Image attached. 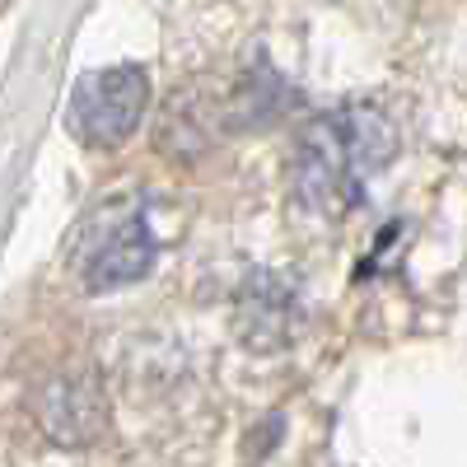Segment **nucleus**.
Returning a JSON list of instances; mask_svg holds the SVG:
<instances>
[{"label":"nucleus","instance_id":"f03ea898","mask_svg":"<svg viewBox=\"0 0 467 467\" xmlns=\"http://www.w3.org/2000/svg\"><path fill=\"white\" fill-rule=\"evenodd\" d=\"M145 103H150V75L140 66H108L75 85L66 122L85 145H122L140 127Z\"/></svg>","mask_w":467,"mask_h":467},{"label":"nucleus","instance_id":"7ed1b4c3","mask_svg":"<svg viewBox=\"0 0 467 467\" xmlns=\"http://www.w3.org/2000/svg\"><path fill=\"white\" fill-rule=\"evenodd\" d=\"M150 266H154L150 224L140 215H122V220H112L94 239V248L85 253V285L89 290H117V285L140 281Z\"/></svg>","mask_w":467,"mask_h":467},{"label":"nucleus","instance_id":"20e7f679","mask_svg":"<svg viewBox=\"0 0 467 467\" xmlns=\"http://www.w3.org/2000/svg\"><path fill=\"white\" fill-rule=\"evenodd\" d=\"M37 420L57 444H89L103 431V398L94 379L85 374H66L52 379L43 393H37Z\"/></svg>","mask_w":467,"mask_h":467},{"label":"nucleus","instance_id":"f257e3e1","mask_svg":"<svg viewBox=\"0 0 467 467\" xmlns=\"http://www.w3.org/2000/svg\"><path fill=\"white\" fill-rule=\"evenodd\" d=\"M393 150H398V131L379 108L350 103L318 117L295 150L299 202L323 215L356 206L365 197L369 178L393 160Z\"/></svg>","mask_w":467,"mask_h":467}]
</instances>
